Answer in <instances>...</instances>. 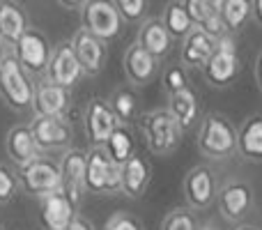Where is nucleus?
Segmentation results:
<instances>
[{"label":"nucleus","instance_id":"1","mask_svg":"<svg viewBox=\"0 0 262 230\" xmlns=\"http://www.w3.org/2000/svg\"><path fill=\"white\" fill-rule=\"evenodd\" d=\"M138 127L145 136V145L157 157H168L182 143L184 129L168 109H154L138 115Z\"/></svg>","mask_w":262,"mask_h":230},{"label":"nucleus","instance_id":"2","mask_svg":"<svg viewBox=\"0 0 262 230\" xmlns=\"http://www.w3.org/2000/svg\"><path fill=\"white\" fill-rule=\"evenodd\" d=\"M0 97L5 104L16 113L32 111V99H35V83L30 78V72L16 60V55H5L3 72H0Z\"/></svg>","mask_w":262,"mask_h":230},{"label":"nucleus","instance_id":"3","mask_svg":"<svg viewBox=\"0 0 262 230\" xmlns=\"http://www.w3.org/2000/svg\"><path fill=\"white\" fill-rule=\"evenodd\" d=\"M85 186L88 194L95 196L122 194V163L111 159V154L104 150V145H95L88 152Z\"/></svg>","mask_w":262,"mask_h":230},{"label":"nucleus","instance_id":"4","mask_svg":"<svg viewBox=\"0 0 262 230\" xmlns=\"http://www.w3.org/2000/svg\"><path fill=\"white\" fill-rule=\"evenodd\" d=\"M198 150L209 159H226L237 152V129L228 117L209 113L203 117L195 136Z\"/></svg>","mask_w":262,"mask_h":230},{"label":"nucleus","instance_id":"5","mask_svg":"<svg viewBox=\"0 0 262 230\" xmlns=\"http://www.w3.org/2000/svg\"><path fill=\"white\" fill-rule=\"evenodd\" d=\"M239 53H237V44L230 35H223L216 39V49H214L212 58L205 62L203 76L212 88H228L239 74Z\"/></svg>","mask_w":262,"mask_h":230},{"label":"nucleus","instance_id":"6","mask_svg":"<svg viewBox=\"0 0 262 230\" xmlns=\"http://www.w3.org/2000/svg\"><path fill=\"white\" fill-rule=\"evenodd\" d=\"M83 16V28L104 39L106 44L113 41L122 30V14L115 7L113 0H88L81 9Z\"/></svg>","mask_w":262,"mask_h":230},{"label":"nucleus","instance_id":"7","mask_svg":"<svg viewBox=\"0 0 262 230\" xmlns=\"http://www.w3.org/2000/svg\"><path fill=\"white\" fill-rule=\"evenodd\" d=\"M16 175L23 191L30 196H37V198L60 191V163H55L49 157H39L35 161L21 166Z\"/></svg>","mask_w":262,"mask_h":230},{"label":"nucleus","instance_id":"8","mask_svg":"<svg viewBox=\"0 0 262 230\" xmlns=\"http://www.w3.org/2000/svg\"><path fill=\"white\" fill-rule=\"evenodd\" d=\"M51 51L53 49H51L46 35L41 30H37V28H28L12 44V53L16 55V60L30 74H46Z\"/></svg>","mask_w":262,"mask_h":230},{"label":"nucleus","instance_id":"9","mask_svg":"<svg viewBox=\"0 0 262 230\" xmlns=\"http://www.w3.org/2000/svg\"><path fill=\"white\" fill-rule=\"evenodd\" d=\"M85 161H88V154L81 152V150H67L62 154V159H60V191L76 207H81L83 196L88 194Z\"/></svg>","mask_w":262,"mask_h":230},{"label":"nucleus","instance_id":"10","mask_svg":"<svg viewBox=\"0 0 262 230\" xmlns=\"http://www.w3.org/2000/svg\"><path fill=\"white\" fill-rule=\"evenodd\" d=\"M216 205L226 221L237 223L253 207V189L244 180H230L216 191Z\"/></svg>","mask_w":262,"mask_h":230},{"label":"nucleus","instance_id":"11","mask_svg":"<svg viewBox=\"0 0 262 230\" xmlns=\"http://www.w3.org/2000/svg\"><path fill=\"white\" fill-rule=\"evenodd\" d=\"M118 124L120 122L115 117L113 109H111L108 99L92 97L88 101L85 113H83V129H85V136L92 145H104Z\"/></svg>","mask_w":262,"mask_h":230},{"label":"nucleus","instance_id":"12","mask_svg":"<svg viewBox=\"0 0 262 230\" xmlns=\"http://www.w3.org/2000/svg\"><path fill=\"white\" fill-rule=\"evenodd\" d=\"M83 76H85V72H83L76 53H74L72 41H62V44L53 46L49 58V67H46V78H51L53 83H60V86L72 90Z\"/></svg>","mask_w":262,"mask_h":230},{"label":"nucleus","instance_id":"13","mask_svg":"<svg viewBox=\"0 0 262 230\" xmlns=\"http://www.w3.org/2000/svg\"><path fill=\"white\" fill-rule=\"evenodd\" d=\"M69 104V88L53 83L51 78H41L35 83V99H32V113L35 115H49V117H67Z\"/></svg>","mask_w":262,"mask_h":230},{"label":"nucleus","instance_id":"14","mask_svg":"<svg viewBox=\"0 0 262 230\" xmlns=\"http://www.w3.org/2000/svg\"><path fill=\"white\" fill-rule=\"evenodd\" d=\"M35 138L44 152L49 150H69L74 138L72 124L67 117H49V115H35L30 122Z\"/></svg>","mask_w":262,"mask_h":230},{"label":"nucleus","instance_id":"15","mask_svg":"<svg viewBox=\"0 0 262 230\" xmlns=\"http://www.w3.org/2000/svg\"><path fill=\"white\" fill-rule=\"evenodd\" d=\"M122 67H124V76L129 78L131 86H147V83L154 81V76L159 74V58L152 55L138 39L124 51V60H122Z\"/></svg>","mask_w":262,"mask_h":230},{"label":"nucleus","instance_id":"16","mask_svg":"<svg viewBox=\"0 0 262 230\" xmlns=\"http://www.w3.org/2000/svg\"><path fill=\"white\" fill-rule=\"evenodd\" d=\"M74 53H76L78 62H81L85 76H97L106 65V41L92 35L88 28H78L74 32Z\"/></svg>","mask_w":262,"mask_h":230},{"label":"nucleus","instance_id":"17","mask_svg":"<svg viewBox=\"0 0 262 230\" xmlns=\"http://www.w3.org/2000/svg\"><path fill=\"white\" fill-rule=\"evenodd\" d=\"M76 214L78 207L62 191H53L39 198V221L44 230H67Z\"/></svg>","mask_w":262,"mask_h":230},{"label":"nucleus","instance_id":"18","mask_svg":"<svg viewBox=\"0 0 262 230\" xmlns=\"http://www.w3.org/2000/svg\"><path fill=\"white\" fill-rule=\"evenodd\" d=\"M216 184L207 166H193L184 177V198L191 210H207L216 200Z\"/></svg>","mask_w":262,"mask_h":230},{"label":"nucleus","instance_id":"19","mask_svg":"<svg viewBox=\"0 0 262 230\" xmlns=\"http://www.w3.org/2000/svg\"><path fill=\"white\" fill-rule=\"evenodd\" d=\"M5 150H7V157L12 159L18 168L35 161V159H39V157H44V150L37 143L35 131H32L30 124L12 127V129L7 131V136H5Z\"/></svg>","mask_w":262,"mask_h":230},{"label":"nucleus","instance_id":"20","mask_svg":"<svg viewBox=\"0 0 262 230\" xmlns=\"http://www.w3.org/2000/svg\"><path fill=\"white\" fill-rule=\"evenodd\" d=\"M214 49H216V37H212L207 30H203L200 26H195L189 35L184 37L180 49V60L184 67L203 69L205 62L212 58Z\"/></svg>","mask_w":262,"mask_h":230},{"label":"nucleus","instance_id":"21","mask_svg":"<svg viewBox=\"0 0 262 230\" xmlns=\"http://www.w3.org/2000/svg\"><path fill=\"white\" fill-rule=\"evenodd\" d=\"M184 7L189 9L191 18H193L195 26H200L203 30H207L212 37H223L228 32L226 23L221 18V0H182Z\"/></svg>","mask_w":262,"mask_h":230},{"label":"nucleus","instance_id":"22","mask_svg":"<svg viewBox=\"0 0 262 230\" xmlns=\"http://www.w3.org/2000/svg\"><path fill=\"white\" fill-rule=\"evenodd\" d=\"M149 180H152V168L147 159L140 157L138 152L122 163V194L127 198H140L147 191Z\"/></svg>","mask_w":262,"mask_h":230},{"label":"nucleus","instance_id":"23","mask_svg":"<svg viewBox=\"0 0 262 230\" xmlns=\"http://www.w3.org/2000/svg\"><path fill=\"white\" fill-rule=\"evenodd\" d=\"M138 41L149 51L152 55H157L159 60H163L172 49V35L168 32V28L163 26L161 18H147L138 30Z\"/></svg>","mask_w":262,"mask_h":230},{"label":"nucleus","instance_id":"24","mask_svg":"<svg viewBox=\"0 0 262 230\" xmlns=\"http://www.w3.org/2000/svg\"><path fill=\"white\" fill-rule=\"evenodd\" d=\"M28 16L16 0H0V37L3 44L12 46L28 30Z\"/></svg>","mask_w":262,"mask_h":230},{"label":"nucleus","instance_id":"25","mask_svg":"<svg viewBox=\"0 0 262 230\" xmlns=\"http://www.w3.org/2000/svg\"><path fill=\"white\" fill-rule=\"evenodd\" d=\"M237 152L246 161H262V113L251 115L237 131Z\"/></svg>","mask_w":262,"mask_h":230},{"label":"nucleus","instance_id":"26","mask_svg":"<svg viewBox=\"0 0 262 230\" xmlns=\"http://www.w3.org/2000/svg\"><path fill=\"white\" fill-rule=\"evenodd\" d=\"M168 111L175 115V120L182 124V129H191L198 120V95L189 88L177 90L172 95H168Z\"/></svg>","mask_w":262,"mask_h":230},{"label":"nucleus","instance_id":"27","mask_svg":"<svg viewBox=\"0 0 262 230\" xmlns=\"http://www.w3.org/2000/svg\"><path fill=\"white\" fill-rule=\"evenodd\" d=\"M161 21H163V26L168 28V32L172 35V39H184L195 28L193 18H191L189 9L184 7L182 0H172V3L166 5V9H163V14H161Z\"/></svg>","mask_w":262,"mask_h":230},{"label":"nucleus","instance_id":"28","mask_svg":"<svg viewBox=\"0 0 262 230\" xmlns=\"http://www.w3.org/2000/svg\"><path fill=\"white\" fill-rule=\"evenodd\" d=\"M104 150L111 154V159H115L118 163H124L131 154H136V138H134V131L129 129V124L115 127L113 134H111L108 140L104 143Z\"/></svg>","mask_w":262,"mask_h":230},{"label":"nucleus","instance_id":"29","mask_svg":"<svg viewBox=\"0 0 262 230\" xmlns=\"http://www.w3.org/2000/svg\"><path fill=\"white\" fill-rule=\"evenodd\" d=\"M108 101L120 124H131L134 120H138V95L134 88H118Z\"/></svg>","mask_w":262,"mask_h":230},{"label":"nucleus","instance_id":"30","mask_svg":"<svg viewBox=\"0 0 262 230\" xmlns=\"http://www.w3.org/2000/svg\"><path fill=\"white\" fill-rule=\"evenodd\" d=\"M219 12H221L228 32H237L249 23L251 14H253V3L251 0H221Z\"/></svg>","mask_w":262,"mask_h":230},{"label":"nucleus","instance_id":"31","mask_svg":"<svg viewBox=\"0 0 262 230\" xmlns=\"http://www.w3.org/2000/svg\"><path fill=\"white\" fill-rule=\"evenodd\" d=\"M161 88L172 95L177 90H184L189 88V74H186V67L184 65H166L161 72Z\"/></svg>","mask_w":262,"mask_h":230},{"label":"nucleus","instance_id":"32","mask_svg":"<svg viewBox=\"0 0 262 230\" xmlns=\"http://www.w3.org/2000/svg\"><path fill=\"white\" fill-rule=\"evenodd\" d=\"M161 230H198V221L191 207H177L172 212H168V217L163 219Z\"/></svg>","mask_w":262,"mask_h":230},{"label":"nucleus","instance_id":"33","mask_svg":"<svg viewBox=\"0 0 262 230\" xmlns=\"http://www.w3.org/2000/svg\"><path fill=\"white\" fill-rule=\"evenodd\" d=\"M16 189H18V175L5 163H0V205L12 203V198L16 196Z\"/></svg>","mask_w":262,"mask_h":230},{"label":"nucleus","instance_id":"34","mask_svg":"<svg viewBox=\"0 0 262 230\" xmlns=\"http://www.w3.org/2000/svg\"><path fill=\"white\" fill-rule=\"evenodd\" d=\"M113 3H115V7L120 9V14H122L124 21L136 23L145 16L149 0H113Z\"/></svg>","mask_w":262,"mask_h":230},{"label":"nucleus","instance_id":"35","mask_svg":"<svg viewBox=\"0 0 262 230\" xmlns=\"http://www.w3.org/2000/svg\"><path fill=\"white\" fill-rule=\"evenodd\" d=\"M104 230H145L143 223L129 212H115L111 214V219L106 221Z\"/></svg>","mask_w":262,"mask_h":230},{"label":"nucleus","instance_id":"36","mask_svg":"<svg viewBox=\"0 0 262 230\" xmlns=\"http://www.w3.org/2000/svg\"><path fill=\"white\" fill-rule=\"evenodd\" d=\"M67 230H97V228L92 226V221H88L85 217L76 214V217H74V221L69 223V228H67Z\"/></svg>","mask_w":262,"mask_h":230},{"label":"nucleus","instance_id":"37","mask_svg":"<svg viewBox=\"0 0 262 230\" xmlns=\"http://www.w3.org/2000/svg\"><path fill=\"white\" fill-rule=\"evenodd\" d=\"M253 3V14H251V18H253L258 26H262V0H251Z\"/></svg>","mask_w":262,"mask_h":230},{"label":"nucleus","instance_id":"38","mask_svg":"<svg viewBox=\"0 0 262 230\" xmlns=\"http://www.w3.org/2000/svg\"><path fill=\"white\" fill-rule=\"evenodd\" d=\"M60 5H62L64 9H83V5L88 3V0H58Z\"/></svg>","mask_w":262,"mask_h":230},{"label":"nucleus","instance_id":"39","mask_svg":"<svg viewBox=\"0 0 262 230\" xmlns=\"http://www.w3.org/2000/svg\"><path fill=\"white\" fill-rule=\"evenodd\" d=\"M255 83H258V88H260V92H262V51H260V55H258V60H255Z\"/></svg>","mask_w":262,"mask_h":230},{"label":"nucleus","instance_id":"40","mask_svg":"<svg viewBox=\"0 0 262 230\" xmlns=\"http://www.w3.org/2000/svg\"><path fill=\"white\" fill-rule=\"evenodd\" d=\"M198 230H219L214 226V221H205V223H198Z\"/></svg>","mask_w":262,"mask_h":230},{"label":"nucleus","instance_id":"41","mask_svg":"<svg viewBox=\"0 0 262 230\" xmlns=\"http://www.w3.org/2000/svg\"><path fill=\"white\" fill-rule=\"evenodd\" d=\"M5 55H7V49L0 44V72H3V62H5Z\"/></svg>","mask_w":262,"mask_h":230},{"label":"nucleus","instance_id":"42","mask_svg":"<svg viewBox=\"0 0 262 230\" xmlns=\"http://www.w3.org/2000/svg\"><path fill=\"white\" fill-rule=\"evenodd\" d=\"M235 230H260V228L251 226V223H244V226H239V228H235Z\"/></svg>","mask_w":262,"mask_h":230},{"label":"nucleus","instance_id":"43","mask_svg":"<svg viewBox=\"0 0 262 230\" xmlns=\"http://www.w3.org/2000/svg\"><path fill=\"white\" fill-rule=\"evenodd\" d=\"M0 44H3V37H0Z\"/></svg>","mask_w":262,"mask_h":230},{"label":"nucleus","instance_id":"44","mask_svg":"<svg viewBox=\"0 0 262 230\" xmlns=\"http://www.w3.org/2000/svg\"><path fill=\"white\" fill-rule=\"evenodd\" d=\"M0 230H3V226H0Z\"/></svg>","mask_w":262,"mask_h":230}]
</instances>
